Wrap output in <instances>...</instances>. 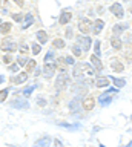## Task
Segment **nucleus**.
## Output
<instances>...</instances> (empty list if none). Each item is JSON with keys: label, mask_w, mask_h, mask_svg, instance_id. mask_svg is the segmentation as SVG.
<instances>
[{"label": "nucleus", "mask_w": 132, "mask_h": 147, "mask_svg": "<svg viewBox=\"0 0 132 147\" xmlns=\"http://www.w3.org/2000/svg\"><path fill=\"white\" fill-rule=\"evenodd\" d=\"M80 67H81V71H83L85 75H94V69L89 66V64H86V63H80Z\"/></svg>", "instance_id": "nucleus-13"}, {"label": "nucleus", "mask_w": 132, "mask_h": 147, "mask_svg": "<svg viewBox=\"0 0 132 147\" xmlns=\"http://www.w3.org/2000/svg\"><path fill=\"white\" fill-rule=\"evenodd\" d=\"M26 61H28V58H25V57H20L19 58V64H20V66H25Z\"/></svg>", "instance_id": "nucleus-37"}, {"label": "nucleus", "mask_w": 132, "mask_h": 147, "mask_svg": "<svg viewBox=\"0 0 132 147\" xmlns=\"http://www.w3.org/2000/svg\"><path fill=\"white\" fill-rule=\"evenodd\" d=\"M111 67H112V71H115V72H121L123 69H125V66L118 61L117 58H112L111 60Z\"/></svg>", "instance_id": "nucleus-11"}, {"label": "nucleus", "mask_w": 132, "mask_h": 147, "mask_svg": "<svg viewBox=\"0 0 132 147\" xmlns=\"http://www.w3.org/2000/svg\"><path fill=\"white\" fill-rule=\"evenodd\" d=\"M37 104H39V106H46V101H45L43 98H39V100H37Z\"/></svg>", "instance_id": "nucleus-39"}, {"label": "nucleus", "mask_w": 132, "mask_h": 147, "mask_svg": "<svg viewBox=\"0 0 132 147\" xmlns=\"http://www.w3.org/2000/svg\"><path fill=\"white\" fill-rule=\"evenodd\" d=\"M31 48H32V54H34V55L40 54V51H42V46H40L39 43H34L32 46H31Z\"/></svg>", "instance_id": "nucleus-30"}, {"label": "nucleus", "mask_w": 132, "mask_h": 147, "mask_svg": "<svg viewBox=\"0 0 132 147\" xmlns=\"http://www.w3.org/2000/svg\"><path fill=\"white\" fill-rule=\"evenodd\" d=\"M112 83H114L117 87H123V86L126 84L125 80H121V78H115V77H112Z\"/></svg>", "instance_id": "nucleus-26"}, {"label": "nucleus", "mask_w": 132, "mask_h": 147, "mask_svg": "<svg viewBox=\"0 0 132 147\" xmlns=\"http://www.w3.org/2000/svg\"><path fill=\"white\" fill-rule=\"evenodd\" d=\"M2 51H5V52H14V51L17 49V43L12 38H9V37H6V38L2 40Z\"/></svg>", "instance_id": "nucleus-1"}, {"label": "nucleus", "mask_w": 132, "mask_h": 147, "mask_svg": "<svg viewBox=\"0 0 132 147\" xmlns=\"http://www.w3.org/2000/svg\"><path fill=\"white\" fill-rule=\"evenodd\" d=\"M28 51H29V49L26 48L25 45H23V46H20V52H22V54H28Z\"/></svg>", "instance_id": "nucleus-38"}, {"label": "nucleus", "mask_w": 132, "mask_h": 147, "mask_svg": "<svg viewBox=\"0 0 132 147\" xmlns=\"http://www.w3.org/2000/svg\"><path fill=\"white\" fill-rule=\"evenodd\" d=\"M72 54H74L75 57H80V55H81V49H80V45H74V46H72Z\"/></svg>", "instance_id": "nucleus-27"}, {"label": "nucleus", "mask_w": 132, "mask_h": 147, "mask_svg": "<svg viewBox=\"0 0 132 147\" xmlns=\"http://www.w3.org/2000/svg\"><path fill=\"white\" fill-rule=\"evenodd\" d=\"M0 23H2V20H0Z\"/></svg>", "instance_id": "nucleus-46"}, {"label": "nucleus", "mask_w": 132, "mask_h": 147, "mask_svg": "<svg viewBox=\"0 0 132 147\" xmlns=\"http://www.w3.org/2000/svg\"><path fill=\"white\" fill-rule=\"evenodd\" d=\"M91 63L95 66V69H97V71H103V64H102V61L98 60V55L94 54L92 57H91Z\"/></svg>", "instance_id": "nucleus-12"}, {"label": "nucleus", "mask_w": 132, "mask_h": 147, "mask_svg": "<svg viewBox=\"0 0 132 147\" xmlns=\"http://www.w3.org/2000/svg\"><path fill=\"white\" fill-rule=\"evenodd\" d=\"M66 84H68V75H66L65 72H62L60 75H58L57 81H56V86H57L58 90H62L63 87H66Z\"/></svg>", "instance_id": "nucleus-4"}, {"label": "nucleus", "mask_w": 132, "mask_h": 147, "mask_svg": "<svg viewBox=\"0 0 132 147\" xmlns=\"http://www.w3.org/2000/svg\"><path fill=\"white\" fill-rule=\"evenodd\" d=\"M91 26H92V23H91L88 18H83V20H80V23H79V29H80L81 34H89Z\"/></svg>", "instance_id": "nucleus-3"}, {"label": "nucleus", "mask_w": 132, "mask_h": 147, "mask_svg": "<svg viewBox=\"0 0 132 147\" xmlns=\"http://www.w3.org/2000/svg\"><path fill=\"white\" fill-rule=\"evenodd\" d=\"M19 66H20L19 63H17V64H11V66H9V71H11V72H17V71H19Z\"/></svg>", "instance_id": "nucleus-35"}, {"label": "nucleus", "mask_w": 132, "mask_h": 147, "mask_svg": "<svg viewBox=\"0 0 132 147\" xmlns=\"http://www.w3.org/2000/svg\"><path fill=\"white\" fill-rule=\"evenodd\" d=\"M66 37H68V38H72V31H71V29L66 31Z\"/></svg>", "instance_id": "nucleus-41"}, {"label": "nucleus", "mask_w": 132, "mask_h": 147, "mask_svg": "<svg viewBox=\"0 0 132 147\" xmlns=\"http://www.w3.org/2000/svg\"><path fill=\"white\" fill-rule=\"evenodd\" d=\"M111 11H112L114 16L118 17V18H123V16H125V12H123V6L120 3H114L111 6Z\"/></svg>", "instance_id": "nucleus-6"}, {"label": "nucleus", "mask_w": 132, "mask_h": 147, "mask_svg": "<svg viewBox=\"0 0 132 147\" xmlns=\"http://www.w3.org/2000/svg\"><path fill=\"white\" fill-rule=\"evenodd\" d=\"M108 84H109V78H106V77H102L95 81V86L97 87H106Z\"/></svg>", "instance_id": "nucleus-18"}, {"label": "nucleus", "mask_w": 132, "mask_h": 147, "mask_svg": "<svg viewBox=\"0 0 132 147\" xmlns=\"http://www.w3.org/2000/svg\"><path fill=\"white\" fill-rule=\"evenodd\" d=\"M54 144H56V146H62V142L58 141V140H54Z\"/></svg>", "instance_id": "nucleus-43"}, {"label": "nucleus", "mask_w": 132, "mask_h": 147, "mask_svg": "<svg viewBox=\"0 0 132 147\" xmlns=\"http://www.w3.org/2000/svg\"><path fill=\"white\" fill-rule=\"evenodd\" d=\"M32 22H34L32 14H26V17H25V23H23V29H26V28H29L31 25H32Z\"/></svg>", "instance_id": "nucleus-20"}, {"label": "nucleus", "mask_w": 132, "mask_h": 147, "mask_svg": "<svg viewBox=\"0 0 132 147\" xmlns=\"http://www.w3.org/2000/svg\"><path fill=\"white\" fill-rule=\"evenodd\" d=\"M46 144H51V138L49 136H45V138H42V140H39L35 142V146H46Z\"/></svg>", "instance_id": "nucleus-25"}, {"label": "nucleus", "mask_w": 132, "mask_h": 147, "mask_svg": "<svg viewBox=\"0 0 132 147\" xmlns=\"http://www.w3.org/2000/svg\"><path fill=\"white\" fill-rule=\"evenodd\" d=\"M12 107H16V109H28L29 104H28V101L23 100V98H17L14 103H12Z\"/></svg>", "instance_id": "nucleus-7"}, {"label": "nucleus", "mask_w": 132, "mask_h": 147, "mask_svg": "<svg viewBox=\"0 0 132 147\" xmlns=\"http://www.w3.org/2000/svg\"><path fill=\"white\" fill-rule=\"evenodd\" d=\"M72 75H74L75 78H79V80H81L83 78V71H81V67H80V64H77V66L74 67V71H72Z\"/></svg>", "instance_id": "nucleus-17"}, {"label": "nucleus", "mask_w": 132, "mask_h": 147, "mask_svg": "<svg viewBox=\"0 0 132 147\" xmlns=\"http://www.w3.org/2000/svg\"><path fill=\"white\" fill-rule=\"evenodd\" d=\"M26 80H28V72H20L17 77L12 78V83H16V84H22V83H25Z\"/></svg>", "instance_id": "nucleus-8"}, {"label": "nucleus", "mask_w": 132, "mask_h": 147, "mask_svg": "<svg viewBox=\"0 0 132 147\" xmlns=\"http://www.w3.org/2000/svg\"><path fill=\"white\" fill-rule=\"evenodd\" d=\"M52 46H54V48H57V49H63V48H65V41H63L62 38H56L52 41Z\"/></svg>", "instance_id": "nucleus-23"}, {"label": "nucleus", "mask_w": 132, "mask_h": 147, "mask_svg": "<svg viewBox=\"0 0 132 147\" xmlns=\"http://www.w3.org/2000/svg\"><path fill=\"white\" fill-rule=\"evenodd\" d=\"M54 74H56V64H52V63H46V64H45L43 75L46 77V78H51Z\"/></svg>", "instance_id": "nucleus-5"}, {"label": "nucleus", "mask_w": 132, "mask_h": 147, "mask_svg": "<svg viewBox=\"0 0 132 147\" xmlns=\"http://www.w3.org/2000/svg\"><path fill=\"white\" fill-rule=\"evenodd\" d=\"M12 2H16L19 6H23V0H12Z\"/></svg>", "instance_id": "nucleus-42"}, {"label": "nucleus", "mask_w": 132, "mask_h": 147, "mask_svg": "<svg viewBox=\"0 0 132 147\" xmlns=\"http://www.w3.org/2000/svg\"><path fill=\"white\" fill-rule=\"evenodd\" d=\"M11 61H12L11 55H5V57H3V63L5 64H11Z\"/></svg>", "instance_id": "nucleus-34"}, {"label": "nucleus", "mask_w": 132, "mask_h": 147, "mask_svg": "<svg viewBox=\"0 0 132 147\" xmlns=\"http://www.w3.org/2000/svg\"><path fill=\"white\" fill-rule=\"evenodd\" d=\"M52 58H54V54L51 52V51H49V52L46 54V57H45V63H51Z\"/></svg>", "instance_id": "nucleus-32"}, {"label": "nucleus", "mask_w": 132, "mask_h": 147, "mask_svg": "<svg viewBox=\"0 0 132 147\" xmlns=\"http://www.w3.org/2000/svg\"><path fill=\"white\" fill-rule=\"evenodd\" d=\"M77 43L80 45V48H83L85 51H89L91 49V38L88 35H80L77 38Z\"/></svg>", "instance_id": "nucleus-2"}, {"label": "nucleus", "mask_w": 132, "mask_h": 147, "mask_svg": "<svg viewBox=\"0 0 132 147\" xmlns=\"http://www.w3.org/2000/svg\"><path fill=\"white\" fill-rule=\"evenodd\" d=\"M126 28H127L126 23H120V25H115V26H114V28H112V31H114V34H117V35H118L121 31H125Z\"/></svg>", "instance_id": "nucleus-21"}, {"label": "nucleus", "mask_w": 132, "mask_h": 147, "mask_svg": "<svg viewBox=\"0 0 132 147\" xmlns=\"http://www.w3.org/2000/svg\"><path fill=\"white\" fill-rule=\"evenodd\" d=\"M12 18H14L16 22H22L23 20V16H22V14H12Z\"/></svg>", "instance_id": "nucleus-33"}, {"label": "nucleus", "mask_w": 132, "mask_h": 147, "mask_svg": "<svg viewBox=\"0 0 132 147\" xmlns=\"http://www.w3.org/2000/svg\"><path fill=\"white\" fill-rule=\"evenodd\" d=\"M35 87H37L35 84H34V86H29V87H26V89L23 90V95H25V96H29L31 94H32V90L35 89Z\"/></svg>", "instance_id": "nucleus-31"}, {"label": "nucleus", "mask_w": 132, "mask_h": 147, "mask_svg": "<svg viewBox=\"0 0 132 147\" xmlns=\"http://www.w3.org/2000/svg\"><path fill=\"white\" fill-rule=\"evenodd\" d=\"M37 40L40 41V45H43V43H46L48 41V35H46V32L45 31H37Z\"/></svg>", "instance_id": "nucleus-16"}, {"label": "nucleus", "mask_w": 132, "mask_h": 147, "mask_svg": "<svg viewBox=\"0 0 132 147\" xmlns=\"http://www.w3.org/2000/svg\"><path fill=\"white\" fill-rule=\"evenodd\" d=\"M66 63H69V64H74V63H75V60L72 58V57H66Z\"/></svg>", "instance_id": "nucleus-40"}, {"label": "nucleus", "mask_w": 132, "mask_h": 147, "mask_svg": "<svg viewBox=\"0 0 132 147\" xmlns=\"http://www.w3.org/2000/svg\"><path fill=\"white\" fill-rule=\"evenodd\" d=\"M95 55H100V41H95Z\"/></svg>", "instance_id": "nucleus-36"}, {"label": "nucleus", "mask_w": 132, "mask_h": 147, "mask_svg": "<svg viewBox=\"0 0 132 147\" xmlns=\"http://www.w3.org/2000/svg\"><path fill=\"white\" fill-rule=\"evenodd\" d=\"M2 81H3V77H2V75H0V83H2Z\"/></svg>", "instance_id": "nucleus-44"}, {"label": "nucleus", "mask_w": 132, "mask_h": 147, "mask_svg": "<svg viewBox=\"0 0 132 147\" xmlns=\"http://www.w3.org/2000/svg\"><path fill=\"white\" fill-rule=\"evenodd\" d=\"M71 17H72V14H71L69 11H65V12L60 16V23H62V25H65V23H68V22L71 20Z\"/></svg>", "instance_id": "nucleus-19"}, {"label": "nucleus", "mask_w": 132, "mask_h": 147, "mask_svg": "<svg viewBox=\"0 0 132 147\" xmlns=\"http://www.w3.org/2000/svg\"><path fill=\"white\" fill-rule=\"evenodd\" d=\"M9 31H11V23H8V22L0 23V34H8Z\"/></svg>", "instance_id": "nucleus-15"}, {"label": "nucleus", "mask_w": 132, "mask_h": 147, "mask_svg": "<svg viewBox=\"0 0 132 147\" xmlns=\"http://www.w3.org/2000/svg\"><path fill=\"white\" fill-rule=\"evenodd\" d=\"M8 94H9V89H3L2 92H0V103H3V101L6 100Z\"/></svg>", "instance_id": "nucleus-29"}, {"label": "nucleus", "mask_w": 132, "mask_h": 147, "mask_svg": "<svg viewBox=\"0 0 132 147\" xmlns=\"http://www.w3.org/2000/svg\"><path fill=\"white\" fill-rule=\"evenodd\" d=\"M57 66H58V69H60V72H65V69H66V58H63V57H60L57 60Z\"/></svg>", "instance_id": "nucleus-22"}, {"label": "nucleus", "mask_w": 132, "mask_h": 147, "mask_svg": "<svg viewBox=\"0 0 132 147\" xmlns=\"http://www.w3.org/2000/svg\"><path fill=\"white\" fill-rule=\"evenodd\" d=\"M111 95H112V92H106V94L100 95V104H102V106H108L112 101V96Z\"/></svg>", "instance_id": "nucleus-10"}, {"label": "nucleus", "mask_w": 132, "mask_h": 147, "mask_svg": "<svg viewBox=\"0 0 132 147\" xmlns=\"http://www.w3.org/2000/svg\"><path fill=\"white\" fill-rule=\"evenodd\" d=\"M35 67V60H28V64H26V72H31Z\"/></svg>", "instance_id": "nucleus-28"}, {"label": "nucleus", "mask_w": 132, "mask_h": 147, "mask_svg": "<svg viewBox=\"0 0 132 147\" xmlns=\"http://www.w3.org/2000/svg\"><path fill=\"white\" fill-rule=\"evenodd\" d=\"M111 43H112V48H115V49H120L123 43H121V40L118 38V37H114V38L111 40Z\"/></svg>", "instance_id": "nucleus-24"}, {"label": "nucleus", "mask_w": 132, "mask_h": 147, "mask_svg": "<svg viewBox=\"0 0 132 147\" xmlns=\"http://www.w3.org/2000/svg\"><path fill=\"white\" fill-rule=\"evenodd\" d=\"M131 12H132V6H131Z\"/></svg>", "instance_id": "nucleus-45"}, {"label": "nucleus", "mask_w": 132, "mask_h": 147, "mask_svg": "<svg viewBox=\"0 0 132 147\" xmlns=\"http://www.w3.org/2000/svg\"><path fill=\"white\" fill-rule=\"evenodd\" d=\"M94 104H95V101H94L92 96H86V98L83 100V109L85 110H92Z\"/></svg>", "instance_id": "nucleus-9"}, {"label": "nucleus", "mask_w": 132, "mask_h": 147, "mask_svg": "<svg viewBox=\"0 0 132 147\" xmlns=\"http://www.w3.org/2000/svg\"><path fill=\"white\" fill-rule=\"evenodd\" d=\"M104 28V22L103 20H97L94 23V34H100V32H102V29Z\"/></svg>", "instance_id": "nucleus-14"}]
</instances>
